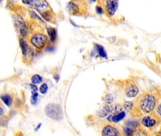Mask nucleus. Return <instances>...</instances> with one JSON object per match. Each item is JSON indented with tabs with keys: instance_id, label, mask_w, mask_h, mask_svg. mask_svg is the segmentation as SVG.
<instances>
[{
	"instance_id": "20",
	"label": "nucleus",
	"mask_w": 161,
	"mask_h": 136,
	"mask_svg": "<svg viewBox=\"0 0 161 136\" xmlns=\"http://www.w3.org/2000/svg\"><path fill=\"white\" fill-rule=\"evenodd\" d=\"M133 106V104L131 102H125L123 105L124 108L128 112L130 111L132 109Z\"/></svg>"
},
{
	"instance_id": "13",
	"label": "nucleus",
	"mask_w": 161,
	"mask_h": 136,
	"mask_svg": "<svg viewBox=\"0 0 161 136\" xmlns=\"http://www.w3.org/2000/svg\"><path fill=\"white\" fill-rule=\"evenodd\" d=\"M123 106L120 104H115L111 107V112L114 115L120 114L123 112Z\"/></svg>"
},
{
	"instance_id": "19",
	"label": "nucleus",
	"mask_w": 161,
	"mask_h": 136,
	"mask_svg": "<svg viewBox=\"0 0 161 136\" xmlns=\"http://www.w3.org/2000/svg\"><path fill=\"white\" fill-rule=\"evenodd\" d=\"M32 95L30 98V102L33 105H35L38 101V94L37 92L32 91Z\"/></svg>"
},
{
	"instance_id": "9",
	"label": "nucleus",
	"mask_w": 161,
	"mask_h": 136,
	"mask_svg": "<svg viewBox=\"0 0 161 136\" xmlns=\"http://www.w3.org/2000/svg\"><path fill=\"white\" fill-rule=\"evenodd\" d=\"M111 112V107L108 105H105L102 106L98 110L96 114L100 118H105Z\"/></svg>"
},
{
	"instance_id": "4",
	"label": "nucleus",
	"mask_w": 161,
	"mask_h": 136,
	"mask_svg": "<svg viewBox=\"0 0 161 136\" xmlns=\"http://www.w3.org/2000/svg\"><path fill=\"white\" fill-rule=\"evenodd\" d=\"M47 40V36L42 34H36L33 36L31 39V42L33 45L38 49L44 47Z\"/></svg>"
},
{
	"instance_id": "8",
	"label": "nucleus",
	"mask_w": 161,
	"mask_h": 136,
	"mask_svg": "<svg viewBox=\"0 0 161 136\" xmlns=\"http://www.w3.org/2000/svg\"><path fill=\"white\" fill-rule=\"evenodd\" d=\"M15 23L16 26L20 31V34L22 36H24L26 35V26L25 24V22L23 20L22 18L20 16H17L15 17Z\"/></svg>"
},
{
	"instance_id": "11",
	"label": "nucleus",
	"mask_w": 161,
	"mask_h": 136,
	"mask_svg": "<svg viewBox=\"0 0 161 136\" xmlns=\"http://www.w3.org/2000/svg\"><path fill=\"white\" fill-rule=\"evenodd\" d=\"M125 117V112H122L118 114L110 116L109 117V118H111V120H110L111 121L117 123V122H119L121 120H123Z\"/></svg>"
},
{
	"instance_id": "15",
	"label": "nucleus",
	"mask_w": 161,
	"mask_h": 136,
	"mask_svg": "<svg viewBox=\"0 0 161 136\" xmlns=\"http://www.w3.org/2000/svg\"><path fill=\"white\" fill-rule=\"evenodd\" d=\"M48 34L50 36V40L52 42H54L56 40L57 37V33L56 30L54 28L49 27L47 29Z\"/></svg>"
},
{
	"instance_id": "27",
	"label": "nucleus",
	"mask_w": 161,
	"mask_h": 136,
	"mask_svg": "<svg viewBox=\"0 0 161 136\" xmlns=\"http://www.w3.org/2000/svg\"><path fill=\"white\" fill-rule=\"evenodd\" d=\"M41 124H39V125H38V126H37V127L36 128V131H38V130L39 129V128L41 127Z\"/></svg>"
},
{
	"instance_id": "25",
	"label": "nucleus",
	"mask_w": 161,
	"mask_h": 136,
	"mask_svg": "<svg viewBox=\"0 0 161 136\" xmlns=\"http://www.w3.org/2000/svg\"><path fill=\"white\" fill-rule=\"evenodd\" d=\"M30 86H31V88L32 89V91H36V92H37L38 91V87L35 84H30Z\"/></svg>"
},
{
	"instance_id": "16",
	"label": "nucleus",
	"mask_w": 161,
	"mask_h": 136,
	"mask_svg": "<svg viewBox=\"0 0 161 136\" xmlns=\"http://www.w3.org/2000/svg\"><path fill=\"white\" fill-rule=\"evenodd\" d=\"M1 100L7 106H10L12 104V99L9 95H4L1 96Z\"/></svg>"
},
{
	"instance_id": "22",
	"label": "nucleus",
	"mask_w": 161,
	"mask_h": 136,
	"mask_svg": "<svg viewBox=\"0 0 161 136\" xmlns=\"http://www.w3.org/2000/svg\"><path fill=\"white\" fill-rule=\"evenodd\" d=\"M104 101L107 104H111L114 102V98L112 95L111 94H108L105 96V98H104Z\"/></svg>"
},
{
	"instance_id": "28",
	"label": "nucleus",
	"mask_w": 161,
	"mask_h": 136,
	"mask_svg": "<svg viewBox=\"0 0 161 136\" xmlns=\"http://www.w3.org/2000/svg\"><path fill=\"white\" fill-rule=\"evenodd\" d=\"M54 77V79H55V80H59V79H60V77H59L58 75H56V76H55Z\"/></svg>"
},
{
	"instance_id": "21",
	"label": "nucleus",
	"mask_w": 161,
	"mask_h": 136,
	"mask_svg": "<svg viewBox=\"0 0 161 136\" xmlns=\"http://www.w3.org/2000/svg\"><path fill=\"white\" fill-rule=\"evenodd\" d=\"M48 5L47 3H45L44 1H42L41 3H38L36 4V7L38 10H45L46 8L47 7Z\"/></svg>"
},
{
	"instance_id": "5",
	"label": "nucleus",
	"mask_w": 161,
	"mask_h": 136,
	"mask_svg": "<svg viewBox=\"0 0 161 136\" xmlns=\"http://www.w3.org/2000/svg\"><path fill=\"white\" fill-rule=\"evenodd\" d=\"M102 136H121L120 131L112 125H107L102 131Z\"/></svg>"
},
{
	"instance_id": "3",
	"label": "nucleus",
	"mask_w": 161,
	"mask_h": 136,
	"mask_svg": "<svg viewBox=\"0 0 161 136\" xmlns=\"http://www.w3.org/2000/svg\"><path fill=\"white\" fill-rule=\"evenodd\" d=\"M142 124L146 127H154L160 122V118L155 114H151L143 118Z\"/></svg>"
},
{
	"instance_id": "23",
	"label": "nucleus",
	"mask_w": 161,
	"mask_h": 136,
	"mask_svg": "<svg viewBox=\"0 0 161 136\" xmlns=\"http://www.w3.org/2000/svg\"><path fill=\"white\" fill-rule=\"evenodd\" d=\"M48 89V87L46 83H44L40 86L39 91L41 94H45L47 92Z\"/></svg>"
},
{
	"instance_id": "10",
	"label": "nucleus",
	"mask_w": 161,
	"mask_h": 136,
	"mask_svg": "<svg viewBox=\"0 0 161 136\" xmlns=\"http://www.w3.org/2000/svg\"><path fill=\"white\" fill-rule=\"evenodd\" d=\"M67 9L69 13L71 14H76L79 10V7L72 1H70L68 3Z\"/></svg>"
},
{
	"instance_id": "14",
	"label": "nucleus",
	"mask_w": 161,
	"mask_h": 136,
	"mask_svg": "<svg viewBox=\"0 0 161 136\" xmlns=\"http://www.w3.org/2000/svg\"><path fill=\"white\" fill-rule=\"evenodd\" d=\"M95 49H96V51L98 52L99 54L101 57L104 58L105 59L107 58V55L105 49L103 46L97 44L95 46Z\"/></svg>"
},
{
	"instance_id": "17",
	"label": "nucleus",
	"mask_w": 161,
	"mask_h": 136,
	"mask_svg": "<svg viewBox=\"0 0 161 136\" xmlns=\"http://www.w3.org/2000/svg\"><path fill=\"white\" fill-rule=\"evenodd\" d=\"M43 81V78L40 75H34L31 77V82L33 84H40Z\"/></svg>"
},
{
	"instance_id": "26",
	"label": "nucleus",
	"mask_w": 161,
	"mask_h": 136,
	"mask_svg": "<svg viewBox=\"0 0 161 136\" xmlns=\"http://www.w3.org/2000/svg\"><path fill=\"white\" fill-rule=\"evenodd\" d=\"M157 112H158L159 115L161 116V103L160 105H159L158 108H157Z\"/></svg>"
},
{
	"instance_id": "6",
	"label": "nucleus",
	"mask_w": 161,
	"mask_h": 136,
	"mask_svg": "<svg viewBox=\"0 0 161 136\" xmlns=\"http://www.w3.org/2000/svg\"><path fill=\"white\" fill-rule=\"evenodd\" d=\"M119 6L117 1H106L105 9L106 12L110 16H113L115 14Z\"/></svg>"
},
{
	"instance_id": "2",
	"label": "nucleus",
	"mask_w": 161,
	"mask_h": 136,
	"mask_svg": "<svg viewBox=\"0 0 161 136\" xmlns=\"http://www.w3.org/2000/svg\"><path fill=\"white\" fill-rule=\"evenodd\" d=\"M45 112L48 117L55 121H59L63 117L62 109L60 105L57 104L51 103L46 105Z\"/></svg>"
},
{
	"instance_id": "1",
	"label": "nucleus",
	"mask_w": 161,
	"mask_h": 136,
	"mask_svg": "<svg viewBox=\"0 0 161 136\" xmlns=\"http://www.w3.org/2000/svg\"><path fill=\"white\" fill-rule=\"evenodd\" d=\"M156 105V101L154 96L151 94L144 95L140 101L141 110L145 114H149L153 111Z\"/></svg>"
},
{
	"instance_id": "12",
	"label": "nucleus",
	"mask_w": 161,
	"mask_h": 136,
	"mask_svg": "<svg viewBox=\"0 0 161 136\" xmlns=\"http://www.w3.org/2000/svg\"><path fill=\"white\" fill-rule=\"evenodd\" d=\"M20 45L23 54L24 56L26 55L29 50V46L26 42L23 39L20 38Z\"/></svg>"
},
{
	"instance_id": "18",
	"label": "nucleus",
	"mask_w": 161,
	"mask_h": 136,
	"mask_svg": "<svg viewBox=\"0 0 161 136\" xmlns=\"http://www.w3.org/2000/svg\"><path fill=\"white\" fill-rule=\"evenodd\" d=\"M124 131L126 136H134L135 134V130L130 127H126L124 129Z\"/></svg>"
},
{
	"instance_id": "7",
	"label": "nucleus",
	"mask_w": 161,
	"mask_h": 136,
	"mask_svg": "<svg viewBox=\"0 0 161 136\" xmlns=\"http://www.w3.org/2000/svg\"><path fill=\"white\" fill-rule=\"evenodd\" d=\"M139 93V89L134 83L128 84L125 89V94L128 98H135Z\"/></svg>"
},
{
	"instance_id": "24",
	"label": "nucleus",
	"mask_w": 161,
	"mask_h": 136,
	"mask_svg": "<svg viewBox=\"0 0 161 136\" xmlns=\"http://www.w3.org/2000/svg\"><path fill=\"white\" fill-rule=\"evenodd\" d=\"M96 11L98 14H101L103 13L102 9L100 6L96 7Z\"/></svg>"
}]
</instances>
